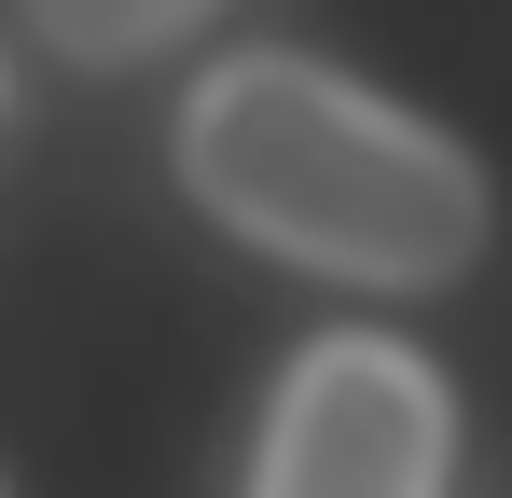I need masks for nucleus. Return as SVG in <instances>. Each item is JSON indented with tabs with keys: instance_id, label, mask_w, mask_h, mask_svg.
<instances>
[{
	"instance_id": "nucleus-2",
	"label": "nucleus",
	"mask_w": 512,
	"mask_h": 498,
	"mask_svg": "<svg viewBox=\"0 0 512 498\" xmlns=\"http://www.w3.org/2000/svg\"><path fill=\"white\" fill-rule=\"evenodd\" d=\"M443 457H457V415L416 346L319 332L263 402L250 498H443Z\"/></svg>"
},
{
	"instance_id": "nucleus-3",
	"label": "nucleus",
	"mask_w": 512,
	"mask_h": 498,
	"mask_svg": "<svg viewBox=\"0 0 512 498\" xmlns=\"http://www.w3.org/2000/svg\"><path fill=\"white\" fill-rule=\"evenodd\" d=\"M28 14H42V42H56V56H84V70H125V56L180 42L208 0H28Z\"/></svg>"
},
{
	"instance_id": "nucleus-1",
	"label": "nucleus",
	"mask_w": 512,
	"mask_h": 498,
	"mask_svg": "<svg viewBox=\"0 0 512 498\" xmlns=\"http://www.w3.org/2000/svg\"><path fill=\"white\" fill-rule=\"evenodd\" d=\"M180 194L346 291H443L485 249V166L319 56H222L180 111Z\"/></svg>"
}]
</instances>
